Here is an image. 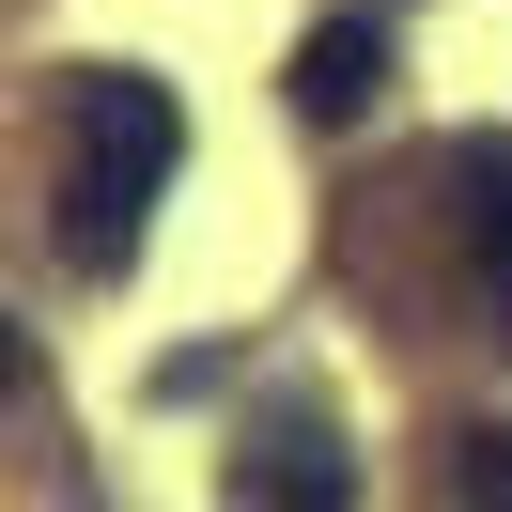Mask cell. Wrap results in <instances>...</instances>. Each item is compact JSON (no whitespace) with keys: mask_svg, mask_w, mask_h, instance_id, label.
<instances>
[{"mask_svg":"<svg viewBox=\"0 0 512 512\" xmlns=\"http://www.w3.org/2000/svg\"><path fill=\"white\" fill-rule=\"evenodd\" d=\"M233 497L249 512H357V450L326 404H264L249 450H233Z\"/></svg>","mask_w":512,"mask_h":512,"instance_id":"7a4b0ae2","label":"cell"},{"mask_svg":"<svg viewBox=\"0 0 512 512\" xmlns=\"http://www.w3.org/2000/svg\"><path fill=\"white\" fill-rule=\"evenodd\" d=\"M373 94H388V16H373V0L311 16V47H295V125H326V140H342Z\"/></svg>","mask_w":512,"mask_h":512,"instance_id":"3957f363","label":"cell"},{"mask_svg":"<svg viewBox=\"0 0 512 512\" xmlns=\"http://www.w3.org/2000/svg\"><path fill=\"white\" fill-rule=\"evenodd\" d=\"M16 373H32V342H16V326H0V388H16Z\"/></svg>","mask_w":512,"mask_h":512,"instance_id":"8992f818","label":"cell"},{"mask_svg":"<svg viewBox=\"0 0 512 512\" xmlns=\"http://www.w3.org/2000/svg\"><path fill=\"white\" fill-rule=\"evenodd\" d=\"M435 512H512V419H450L435 435Z\"/></svg>","mask_w":512,"mask_h":512,"instance_id":"5b68a950","label":"cell"},{"mask_svg":"<svg viewBox=\"0 0 512 512\" xmlns=\"http://www.w3.org/2000/svg\"><path fill=\"white\" fill-rule=\"evenodd\" d=\"M171 171H187V109H171V78L78 63V78H63V171H47V202H63V264H78V280H125V264H140Z\"/></svg>","mask_w":512,"mask_h":512,"instance_id":"6da1fadb","label":"cell"},{"mask_svg":"<svg viewBox=\"0 0 512 512\" xmlns=\"http://www.w3.org/2000/svg\"><path fill=\"white\" fill-rule=\"evenodd\" d=\"M450 187H466V249H481V280H497V342H512V140H466Z\"/></svg>","mask_w":512,"mask_h":512,"instance_id":"277c9868","label":"cell"}]
</instances>
